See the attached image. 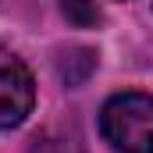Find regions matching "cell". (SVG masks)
Masks as SVG:
<instances>
[{"label":"cell","mask_w":153,"mask_h":153,"mask_svg":"<svg viewBox=\"0 0 153 153\" xmlns=\"http://www.w3.org/2000/svg\"><path fill=\"white\" fill-rule=\"evenodd\" d=\"M100 132L117 153H153V96L117 93L100 111Z\"/></svg>","instance_id":"6da1fadb"},{"label":"cell","mask_w":153,"mask_h":153,"mask_svg":"<svg viewBox=\"0 0 153 153\" xmlns=\"http://www.w3.org/2000/svg\"><path fill=\"white\" fill-rule=\"evenodd\" d=\"M36 103V85L29 68L14 57L0 50V128H14L22 125Z\"/></svg>","instance_id":"7a4b0ae2"},{"label":"cell","mask_w":153,"mask_h":153,"mask_svg":"<svg viewBox=\"0 0 153 153\" xmlns=\"http://www.w3.org/2000/svg\"><path fill=\"white\" fill-rule=\"evenodd\" d=\"M61 7H64V14L75 25H96V18H100V11L93 7V0H61Z\"/></svg>","instance_id":"3957f363"}]
</instances>
